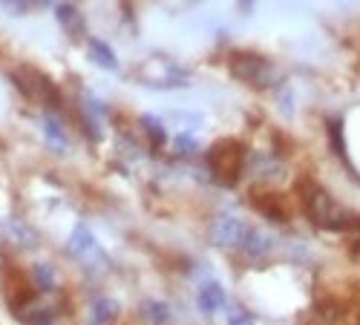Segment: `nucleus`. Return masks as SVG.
Segmentation results:
<instances>
[{
  "instance_id": "18",
  "label": "nucleus",
  "mask_w": 360,
  "mask_h": 325,
  "mask_svg": "<svg viewBox=\"0 0 360 325\" xmlns=\"http://www.w3.org/2000/svg\"><path fill=\"white\" fill-rule=\"evenodd\" d=\"M12 230H15V233H12V239H18L20 248H32V245L38 242V236L29 230L26 225H12Z\"/></svg>"
},
{
  "instance_id": "15",
  "label": "nucleus",
  "mask_w": 360,
  "mask_h": 325,
  "mask_svg": "<svg viewBox=\"0 0 360 325\" xmlns=\"http://www.w3.org/2000/svg\"><path fill=\"white\" fill-rule=\"evenodd\" d=\"M173 153L179 156H193L199 153V138L193 133H176L173 135Z\"/></svg>"
},
{
  "instance_id": "1",
  "label": "nucleus",
  "mask_w": 360,
  "mask_h": 325,
  "mask_svg": "<svg viewBox=\"0 0 360 325\" xmlns=\"http://www.w3.org/2000/svg\"><path fill=\"white\" fill-rule=\"evenodd\" d=\"M300 199H303V208L309 211L311 222L326 227V230H343V233H360V216L346 211L343 204H338L328 196L317 182L306 179L300 182Z\"/></svg>"
},
{
  "instance_id": "2",
  "label": "nucleus",
  "mask_w": 360,
  "mask_h": 325,
  "mask_svg": "<svg viewBox=\"0 0 360 325\" xmlns=\"http://www.w3.org/2000/svg\"><path fill=\"white\" fill-rule=\"evenodd\" d=\"M228 69L233 72V78L245 81L248 86H254V90H271V86L280 81L277 67L268 61L265 55H259V52H248V49H236V52H231V58H228Z\"/></svg>"
},
{
  "instance_id": "8",
  "label": "nucleus",
  "mask_w": 360,
  "mask_h": 325,
  "mask_svg": "<svg viewBox=\"0 0 360 325\" xmlns=\"http://www.w3.org/2000/svg\"><path fill=\"white\" fill-rule=\"evenodd\" d=\"M245 251V256L251 259H262L271 253L274 248V239H271V233L268 230H259V227H245V236H243V245H239Z\"/></svg>"
},
{
  "instance_id": "20",
  "label": "nucleus",
  "mask_w": 360,
  "mask_h": 325,
  "mask_svg": "<svg viewBox=\"0 0 360 325\" xmlns=\"http://www.w3.org/2000/svg\"><path fill=\"white\" fill-rule=\"evenodd\" d=\"M228 325H257L245 311H239V314H233L231 319H228Z\"/></svg>"
},
{
  "instance_id": "6",
  "label": "nucleus",
  "mask_w": 360,
  "mask_h": 325,
  "mask_svg": "<svg viewBox=\"0 0 360 325\" xmlns=\"http://www.w3.org/2000/svg\"><path fill=\"white\" fill-rule=\"evenodd\" d=\"M67 251H70L72 259L86 262V265L104 259V253H101V248L96 242V233L89 230L86 225H75V230L70 233V239H67Z\"/></svg>"
},
{
  "instance_id": "14",
  "label": "nucleus",
  "mask_w": 360,
  "mask_h": 325,
  "mask_svg": "<svg viewBox=\"0 0 360 325\" xmlns=\"http://www.w3.org/2000/svg\"><path fill=\"white\" fill-rule=\"evenodd\" d=\"M141 127H144V133H147L150 144L162 147V144L167 141V133H165V124H162V118H159V115L144 112V115H141Z\"/></svg>"
},
{
  "instance_id": "7",
  "label": "nucleus",
  "mask_w": 360,
  "mask_h": 325,
  "mask_svg": "<svg viewBox=\"0 0 360 325\" xmlns=\"http://www.w3.org/2000/svg\"><path fill=\"white\" fill-rule=\"evenodd\" d=\"M196 305H199L202 314H217V311H222V308L228 305V293H225L222 282L205 279V282L199 285V291H196Z\"/></svg>"
},
{
  "instance_id": "10",
  "label": "nucleus",
  "mask_w": 360,
  "mask_h": 325,
  "mask_svg": "<svg viewBox=\"0 0 360 325\" xmlns=\"http://www.w3.org/2000/svg\"><path fill=\"white\" fill-rule=\"evenodd\" d=\"M55 18H58V23L64 26V32L67 35H72V38H81L84 35V15H81V9L75 6V4H67V0H61V4H55Z\"/></svg>"
},
{
  "instance_id": "19",
  "label": "nucleus",
  "mask_w": 360,
  "mask_h": 325,
  "mask_svg": "<svg viewBox=\"0 0 360 325\" xmlns=\"http://www.w3.org/2000/svg\"><path fill=\"white\" fill-rule=\"evenodd\" d=\"M0 6H4L9 15H26L32 9V0H0Z\"/></svg>"
},
{
  "instance_id": "9",
  "label": "nucleus",
  "mask_w": 360,
  "mask_h": 325,
  "mask_svg": "<svg viewBox=\"0 0 360 325\" xmlns=\"http://www.w3.org/2000/svg\"><path fill=\"white\" fill-rule=\"evenodd\" d=\"M41 130H44V138H46V144H49V150H55V153H67V150H70V135H67V130L61 127V121H58V115L46 112V115L41 118Z\"/></svg>"
},
{
  "instance_id": "12",
  "label": "nucleus",
  "mask_w": 360,
  "mask_h": 325,
  "mask_svg": "<svg viewBox=\"0 0 360 325\" xmlns=\"http://www.w3.org/2000/svg\"><path fill=\"white\" fill-rule=\"evenodd\" d=\"M141 319L147 322V325H170V319H173V314H170V305L165 303V300H144L141 303Z\"/></svg>"
},
{
  "instance_id": "21",
  "label": "nucleus",
  "mask_w": 360,
  "mask_h": 325,
  "mask_svg": "<svg viewBox=\"0 0 360 325\" xmlns=\"http://www.w3.org/2000/svg\"><path fill=\"white\" fill-rule=\"evenodd\" d=\"M55 0H32V6H38V9H44V6H52Z\"/></svg>"
},
{
  "instance_id": "11",
  "label": "nucleus",
  "mask_w": 360,
  "mask_h": 325,
  "mask_svg": "<svg viewBox=\"0 0 360 325\" xmlns=\"http://www.w3.org/2000/svg\"><path fill=\"white\" fill-rule=\"evenodd\" d=\"M86 55H89V61H93L96 67H101V69H110V72L118 69V58H115L112 46L101 38H86Z\"/></svg>"
},
{
  "instance_id": "13",
  "label": "nucleus",
  "mask_w": 360,
  "mask_h": 325,
  "mask_svg": "<svg viewBox=\"0 0 360 325\" xmlns=\"http://www.w3.org/2000/svg\"><path fill=\"white\" fill-rule=\"evenodd\" d=\"M118 314H122V308H118V303L110 300V297L96 300L93 308H89V319H93V325H112L118 319Z\"/></svg>"
},
{
  "instance_id": "5",
  "label": "nucleus",
  "mask_w": 360,
  "mask_h": 325,
  "mask_svg": "<svg viewBox=\"0 0 360 325\" xmlns=\"http://www.w3.org/2000/svg\"><path fill=\"white\" fill-rule=\"evenodd\" d=\"M243 236H245V225L231 213H217L211 225H207V239H211L214 248H222V251L239 248L243 245Z\"/></svg>"
},
{
  "instance_id": "3",
  "label": "nucleus",
  "mask_w": 360,
  "mask_h": 325,
  "mask_svg": "<svg viewBox=\"0 0 360 325\" xmlns=\"http://www.w3.org/2000/svg\"><path fill=\"white\" fill-rule=\"evenodd\" d=\"M136 81L144 86H153V90H176V86H188L191 75L185 67H179L176 61H170L167 55H150L136 67Z\"/></svg>"
},
{
  "instance_id": "4",
  "label": "nucleus",
  "mask_w": 360,
  "mask_h": 325,
  "mask_svg": "<svg viewBox=\"0 0 360 325\" xmlns=\"http://www.w3.org/2000/svg\"><path fill=\"white\" fill-rule=\"evenodd\" d=\"M207 167H211V173L225 187L239 185V179L245 175V147L233 138L217 141L211 147V153H207Z\"/></svg>"
},
{
  "instance_id": "17",
  "label": "nucleus",
  "mask_w": 360,
  "mask_h": 325,
  "mask_svg": "<svg viewBox=\"0 0 360 325\" xmlns=\"http://www.w3.org/2000/svg\"><path fill=\"white\" fill-rule=\"evenodd\" d=\"M32 279H35V285H38L41 291H52V288H55V271H52V265L38 262L35 268H32Z\"/></svg>"
},
{
  "instance_id": "22",
  "label": "nucleus",
  "mask_w": 360,
  "mask_h": 325,
  "mask_svg": "<svg viewBox=\"0 0 360 325\" xmlns=\"http://www.w3.org/2000/svg\"><path fill=\"white\" fill-rule=\"evenodd\" d=\"M254 6V0H243V9H251Z\"/></svg>"
},
{
  "instance_id": "16",
  "label": "nucleus",
  "mask_w": 360,
  "mask_h": 325,
  "mask_svg": "<svg viewBox=\"0 0 360 325\" xmlns=\"http://www.w3.org/2000/svg\"><path fill=\"white\" fill-rule=\"evenodd\" d=\"M170 118H173V124H179V127H182V133L199 130V127L205 124L199 112H185V110H173V112H170Z\"/></svg>"
}]
</instances>
